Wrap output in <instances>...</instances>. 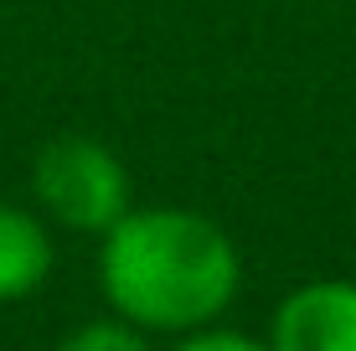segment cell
I'll list each match as a JSON object with an SVG mask.
<instances>
[{
  "label": "cell",
  "instance_id": "6da1fadb",
  "mask_svg": "<svg viewBox=\"0 0 356 351\" xmlns=\"http://www.w3.org/2000/svg\"><path fill=\"white\" fill-rule=\"evenodd\" d=\"M238 243L202 212H124L98 243V289L114 320L145 336H186L212 325L238 300Z\"/></svg>",
  "mask_w": 356,
  "mask_h": 351
},
{
  "label": "cell",
  "instance_id": "7a4b0ae2",
  "mask_svg": "<svg viewBox=\"0 0 356 351\" xmlns=\"http://www.w3.org/2000/svg\"><path fill=\"white\" fill-rule=\"evenodd\" d=\"M31 191L52 222L104 238L129 212V171L104 140L57 135L31 161Z\"/></svg>",
  "mask_w": 356,
  "mask_h": 351
},
{
  "label": "cell",
  "instance_id": "3957f363",
  "mask_svg": "<svg viewBox=\"0 0 356 351\" xmlns=\"http://www.w3.org/2000/svg\"><path fill=\"white\" fill-rule=\"evenodd\" d=\"M268 351H356V284L310 279L279 300Z\"/></svg>",
  "mask_w": 356,
  "mask_h": 351
},
{
  "label": "cell",
  "instance_id": "277c9868",
  "mask_svg": "<svg viewBox=\"0 0 356 351\" xmlns=\"http://www.w3.org/2000/svg\"><path fill=\"white\" fill-rule=\"evenodd\" d=\"M52 233L42 227V217L16 202H0V305L36 295L52 274Z\"/></svg>",
  "mask_w": 356,
  "mask_h": 351
},
{
  "label": "cell",
  "instance_id": "5b68a950",
  "mask_svg": "<svg viewBox=\"0 0 356 351\" xmlns=\"http://www.w3.org/2000/svg\"><path fill=\"white\" fill-rule=\"evenodd\" d=\"M52 351H155L145 341V331H134L124 320H93V325H78L72 336H63Z\"/></svg>",
  "mask_w": 356,
  "mask_h": 351
},
{
  "label": "cell",
  "instance_id": "8992f818",
  "mask_svg": "<svg viewBox=\"0 0 356 351\" xmlns=\"http://www.w3.org/2000/svg\"><path fill=\"white\" fill-rule=\"evenodd\" d=\"M176 351H268V341H253L243 331H222V325H202V331L181 336Z\"/></svg>",
  "mask_w": 356,
  "mask_h": 351
}]
</instances>
